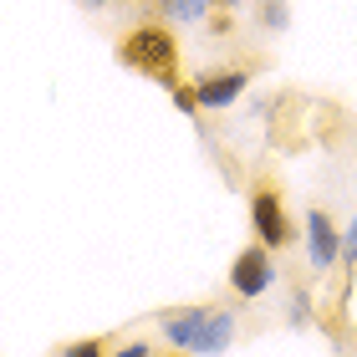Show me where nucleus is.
Wrapping results in <instances>:
<instances>
[{
    "label": "nucleus",
    "instance_id": "1",
    "mask_svg": "<svg viewBox=\"0 0 357 357\" xmlns=\"http://www.w3.org/2000/svg\"><path fill=\"white\" fill-rule=\"evenodd\" d=\"M158 327H164L169 347L178 352H194V357H220L230 352L235 332H240V317L230 306H178V312H164L158 317Z\"/></svg>",
    "mask_w": 357,
    "mask_h": 357
},
{
    "label": "nucleus",
    "instance_id": "2",
    "mask_svg": "<svg viewBox=\"0 0 357 357\" xmlns=\"http://www.w3.org/2000/svg\"><path fill=\"white\" fill-rule=\"evenodd\" d=\"M118 61L143 72V77H153L158 87H174L178 82V36H174V26H164V21L133 26L118 41Z\"/></svg>",
    "mask_w": 357,
    "mask_h": 357
},
{
    "label": "nucleus",
    "instance_id": "3",
    "mask_svg": "<svg viewBox=\"0 0 357 357\" xmlns=\"http://www.w3.org/2000/svg\"><path fill=\"white\" fill-rule=\"evenodd\" d=\"M271 286H275L271 245H261V240H255V245H245V250L230 261V291H235V296H245V301H261Z\"/></svg>",
    "mask_w": 357,
    "mask_h": 357
},
{
    "label": "nucleus",
    "instance_id": "4",
    "mask_svg": "<svg viewBox=\"0 0 357 357\" xmlns=\"http://www.w3.org/2000/svg\"><path fill=\"white\" fill-rule=\"evenodd\" d=\"M250 230L261 245L271 250H281L286 240H291V215H286V204H281V194H275L271 184H261L250 194Z\"/></svg>",
    "mask_w": 357,
    "mask_h": 357
},
{
    "label": "nucleus",
    "instance_id": "5",
    "mask_svg": "<svg viewBox=\"0 0 357 357\" xmlns=\"http://www.w3.org/2000/svg\"><path fill=\"white\" fill-rule=\"evenodd\" d=\"M306 255H312L317 275H332V266L342 261V230L332 225V215L321 204L306 209Z\"/></svg>",
    "mask_w": 357,
    "mask_h": 357
},
{
    "label": "nucleus",
    "instance_id": "6",
    "mask_svg": "<svg viewBox=\"0 0 357 357\" xmlns=\"http://www.w3.org/2000/svg\"><path fill=\"white\" fill-rule=\"evenodd\" d=\"M250 87V67H225V72H204L199 82H194V92H199V107L209 112H225L240 102V92Z\"/></svg>",
    "mask_w": 357,
    "mask_h": 357
},
{
    "label": "nucleus",
    "instance_id": "7",
    "mask_svg": "<svg viewBox=\"0 0 357 357\" xmlns=\"http://www.w3.org/2000/svg\"><path fill=\"white\" fill-rule=\"evenodd\" d=\"M204 15H209V0H164V21L174 26H194Z\"/></svg>",
    "mask_w": 357,
    "mask_h": 357
},
{
    "label": "nucleus",
    "instance_id": "8",
    "mask_svg": "<svg viewBox=\"0 0 357 357\" xmlns=\"http://www.w3.org/2000/svg\"><path fill=\"white\" fill-rule=\"evenodd\" d=\"M56 357H107V337H77V342H61Z\"/></svg>",
    "mask_w": 357,
    "mask_h": 357
},
{
    "label": "nucleus",
    "instance_id": "9",
    "mask_svg": "<svg viewBox=\"0 0 357 357\" xmlns=\"http://www.w3.org/2000/svg\"><path fill=\"white\" fill-rule=\"evenodd\" d=\"M169 97H174V107L184 112V118H194V112H204V107H199V92H194L189 82H174V87H169Z\"/></svg>",
    "mask_w": 357,
    "mask_h": 357
},
{
    "label": "nucleus",
    "instance_id": "10",
    "mask_svg": "<svg viewBox=\"0 0 357 357\" xmlns=\"http://www.w3.org/2000/svg\"><path fill=\"white\" fill-rule=\"evenodd\" d=\"M286 21H291L286 0H266V6H261V26L266 31H286Z\"/></svg>",
    "mask_w": 357,
    "mask_h": 357
},
{
    "label": "nucleus",
    "instance_id": "11",
    "mask_svg": "<svg viewBox=\"0 0 357 357\" xmlns=\"http://www.w3.org/2000/svg\"><path fill=\"white\" fill-rule=\"evenodd\" d=\"M204 21H209L204 31H209V36H215V41H225V36H235V15H230V10H209Z\"/></svg>",
    "mask_w": 357,
    "mask_h": 357
},
{
    "label": "nucleus",
    "instance_id": "12",
    "mask_svg": "<svg viewBox=\"0 0 357 357\" xmlns=\"http://www.w3.org/2000/svg\"><path fill=\"white\" fill-rule=\"evenodd\" d=\"M342 266H347V271L357 266V215H352V225H347V235H342Z\"/></svg>",
    "mask_w": 357,
    "mask_h": 357
},
{
    "label": "nucleus",
    "instance_id": "13",
    "mask_svg": "<svg viewBox=\"0 0 357 357\" xmlns=\"http://www.w3.org/2000/svg\"><path fill=\"white\" fill-rule=\"evenodd\" d=\"M291 327H306V291H291V306H286Z\"/></svg>",
    "mask_w": 357,
    "mask_h": 357
},
{
    "label": "nucleus",
    "instance_id": "14",
    "mask_svg": "<svg viewBox=\"0 0 357 357\" xmlns=\"http://www.w3.org/2000/svg\"><path fill=\"white\" fill-rule=\"evenodd\" d=\"M107 357H153V347H149V342H138V337H133V342H123L118 352H107Z\"/></svg>",
    "mask_w": 357,
    "mask_h": 357
},
{
    "label": "nucleus",
    "instance_id": "15",
    "mask_svg": "<svg viewBox=\"0 0 357 357\" xmlns=\"http://www.w3.org/2000/svg\"><path fill=\"white\" fill-rule=\"evenodd\" d=\"M235 6V0H209V10H230Z\"/></svg>",
    "mask_w": 357,
    "mask_h": 357
},
{
    "label": "nucleus",
    "instance_id": "16",
    "mask_svg": "<svg viewBox=\"0 0 357 357\" xmlns=\"http://www.w3.org/2000/svg\"><path fill=\"white\" fill-rule=\"evenodd\" d=\"M77 6H87V10H92V6H102V0H77Z\"/></svg>",
    "mask_w": 357,
    "mask_h": 357
},
{
    "label": "nucleus",
    "instance_id": "17",
    "mask_svg": "<svg viewBox=\"0 0 357 357\" xmlns=\"http://www.w3.org/2000/svg\"><path fill=\"white\" fill-rule=\"evenodd\" d=\"M164 357H184V352H164Z\"/></svg>",
    "mask_w": 357,
    "mask_h": 357
},
{
    "label": "nucleus",
    "instance_id": "18",
    "mask_svg": "<svg viewBox=\"0 0 357 357\" xmlns=\"http://www.w3.org/2000/svg\"><path fill=\"white\" fill-rule=\"evenodd\" d=\"M255 6H266V0H255Z\"/></svg>",
    "mask_w": 357,
    "mask_h": 357
}]
</instances>
